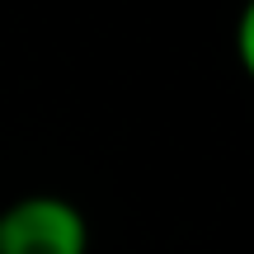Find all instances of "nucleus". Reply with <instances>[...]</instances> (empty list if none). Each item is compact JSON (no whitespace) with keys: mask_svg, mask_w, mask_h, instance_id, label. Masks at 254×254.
<instances>
[{"mask_svg":"<svg viewBox=\"0 0 254 254\" xmlns=\"http://www.w3.org/2000/svg\"><path fill=\"white\" fill-rule=\"evenodd\" d=\"M0 254H90V221L57 193L14 198L0 212Z\"/></svg>","mask_w":254,"mask_h":254,"instance_id":"obj_1","label":"nucleus"}]
</instances>
